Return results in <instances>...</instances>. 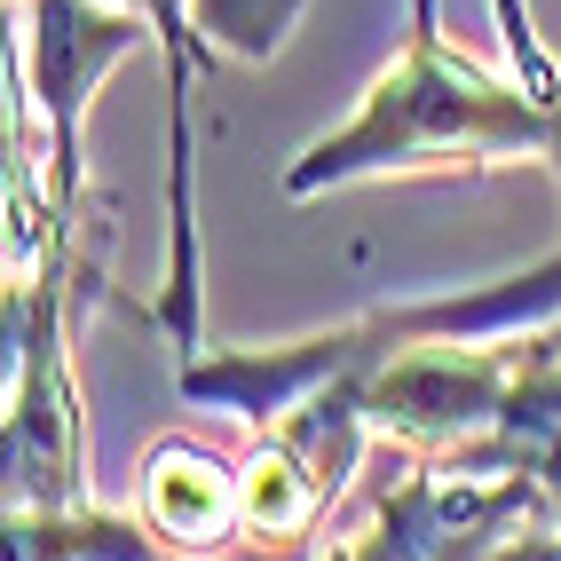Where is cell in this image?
Listing matches in <instances>:
<instances>
[{"instance_id": "obj_1", "label": "cell", "mask_w": 561, "mask_h": 561, "mask_svg": "<svg viewBox=\"0 0 561 561\" xmlns=\"http://www.w3.org/2000/svg\"><path fill=\"white\" fill-rule=\"evenodd\" d=\"M561 111L530 80H499L474 56H459L435 24V0H411L403 56L364 88L332 135H317L285 167V198H324L348 182H388V174H443V167H514L553 151Z\"/></svg>"}, {"instance_id": "obj_2", "label": "cell", "mask_w": 561, "mask_h": 561, "mask_svg": "<svg viewBox=\"0 0 561 561\" xmlns=\"http://www.w3.org/2000/svg\"><path fill=\"white\" fill-rule=\"evenodd\" d=\"M88 506V420L71 380V261L9 277V514Z\"/></svg>"}, {"instance_id": "obj_3", "label": "cell", "mask_w": 561, "mask_h": 561, "mask_svg": "<svg viewBox=\"0 0 561 561\" xmlns=\"http://www.w3.org/2000/svg\"><path fill=\"white\" fill-rule=\"evenodd\" d=\"M530 522H546L538 482L506 467H467V459H411L371 499L364 530L277 561H491Z\"/></svg>"}, {"instance_id": "obj_4", "label": "cell", "mask_w": 561, "mask_h": 561, "mask_svg": "<svg viewBox=\"0 0 561 561\" xmlns=\"http://www.w3.org/2000/svg\"><path fill=\"white\" fill-rule=\"evenodd\" d=\"M135 48H159L142 9H119V0H24V119L41 135L48 191L64 214H80V191H88V167H80L88 103Z\"/></svg>"}, {"instance_id": "obj_5", "label": "cell", "mask_w": 561, "mask_h": 561, "mask_svg": "<svg viewBox=\"0 0 561 561\" xmlns=\"http://www.w3.org/2000/svg\"><path fill=\"white\" fill-rule=\"evenodd\" d=\"M514 364V341H396L380 364L356 371V411L403 459H451L491 435Z\"/></svg>"}, {"instance_id": "obj_6", "label": "cell", "mask_w": 561, "mask_h": 561, "mask_svg": "<svg viewBox=\"0 0 561 561\" xmlns=\"http://www.w3.org/2000/svg\"><path fill=\"white\" fill-rule=\"evenodd\" d=\"M142 522L167 538L174 561H214L238 546V467L206 443L167 435L142 459Z\"/></svg>"}, {"instance_id": "obj_7", "label": "cell", "mask_w": 561, "mask_h": 561, "mask_svg": "<svg viewBox=\"0 0 561 561\" xmlns=\"http://www.w3.org/2000/svg\"><path fill=\"white\" fill-rule=\"evenodd\" d=\"M9 561H174L142 514L64 506V514H9Z\"/></svg>"}, {"instance_id": "obj_8", "label": "cell", "mask_w": 561, "mask_h": 561, "mask_svg": "<svg viewBox=\"0 0 561 561\" xmlns=\"http://www.w3.org/2000/svg\"><path fill=\"white\" fill-rule=\"evenodd\" d=\"M309 0H198V32L214 41V56H238V64H270L293 24H301Z\"/></svg>"}, {"instance_id": "obj_9", "label": "cell", "mask_w": 561, "mask_h": 561, "mask_svg": "<svg viewBox=\"0 0 561 561\" xmlns=\"http://www.w3.org/2000/svg\"><path fill=\"white\" fill-rule=\"evenodd\" d=\"M491 16H499V41H506V64H514V80H530L538 95H561V64H553V48L538 41V24H530V0H491Z\"/></svg>"}, {"instance_id": "obj_10", "label": "cell", "mask_w": 561, "mask_h": 561, "mask_svg": "<svg viewBox=\"0 0 561 561\" xmlns=\"http://www.w3.org/2000/svg\"><path fill=\"white\" fill-rule=\"evenodd\" d=\"M214 561H277V553H253V546H230V553H214Z\"/></svg>"}]
</instances>
